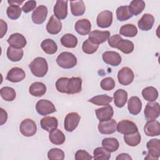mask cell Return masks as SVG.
<instances>
[{"label":"cell","instance_id":"cell-21","mask_svg":"<svg viewBox=\"0 0 160 160\" xmlns=\"http://www.w3.org/2000/svg\"><path fill=\"white\" fill-rule=\"evenodd\" d=\"M97 118L99 121H104L109 120L114 114V110L111 106L107 105L104 107L96 109L95 111Z\"/></svg>","mask_w":160,"mask_h":160},{"label":"cell","instance_id":"cell-9","mask_svg":"<svg viewBox=\"0 0 160 160\" xmlns=\"http://www.w3.org/2000/svg\"><path fill=\"white\" fill-rule=\"evenodd\" d=\"M144 113L145 118L148 121L156 119L160 114L159 104L154 101L148 102L146 105Z\"/></svg>","mask_w":160,"mask_h":160},{"label":"cell","instance_id":"cell-50","mask_svg":"<svg viewBox=\"0 0 160 160\" xmlns=\"http://www.w3.org/2000/svg\"><path fill=\"white\" fill-rule=\"evenodd\" d=\"M0 24H1V36L0 38H2L3 36L7 32L8 30V25L6 22H5L3 19H0Z\"/></svg>","mask_w":160,"mask_h":160},{"label":"cell","instance_id":"cell-2","mask_svg":"<svg viewBox=\"0 0 160 160\" xmlns=\"http://www.w3.org/2000/svg\"><path fill=\"white\" fill-rule=\"evenodd\" d=\"M32 74L38 78L44 77L48 71V64L45 58L37 57L29 65Z\"/></svg>","mask_w":160,"mask_h":160},{"label":"cell","instance_id":"cell-7","mask_svg":"<svg viewBox=\"0 0 160 160\" xmlns=\"http://www.w3.org/2000/svg\"><path fill=\"white\" fill-rule=\"evenodd\" d=\"M81 117L78 112H72L68 113L65 118L64 128L68 132H72L78 127L80 121Z\"/></svg>","mask_w":160,"mask_h":160},{"label":"cell","instance_id":"cell-49","mask_svg":"<svg viewBox=\"0 0 160 160\" xmlns=\"http://www.w3.org/2000/svg\"><path fill=\"white\" fill-rule=\"evenodd\" d=\"M36 6V1H26L22 7V11L25 13H28L34 10Z\"/></svg>","mask_w":160,"mask_h":160},{"label":"cell","instance_id":"cell-38","mask_svg":"<svg viewBox=\"0 0 160 160\" xmlns=\"http://www.w3.org/2000/svg\"><path fill=\"white\" fill-rule=\"evenodd\" d=\"M119 34L126 37L132 38L137 35L138 29L136 26L132 24H126L121 27Z\"/></svg>","mask_w":160,"mask_h":160},{"label":"cell","instance_id":"cell-42","mask_svg":"<svg viewBox=\"0 0 160 160\" xmlns=\"http://www.w3.org/2000/svg\"><path fill=\"white\" fill-rule=\"evenodd\" d=\"M0 94L1 98L6 101H13L16 96L15 90L8 86L3 87L0 90Z\"/></svg>","mask_w":160,"mask_h":160},{"label":"cell","instance_id":"cell-30","mask_svg":"<svg viewBox=\"0 0 160 160\" xmlns=\"http://www.w3.org/2000/svg\"><path fill=\"white\" fill-rule=\"evenodd\" d=\"M49 139L52 144L61 145L64 142L66 138L64 134L60 129H56L49 132Z\"/></svg>","mask_w":160,"mask_h":160},{"label":"cell","instance_id":"cell-11","mask_svg":"<svg viewBox=\"0 0 160 160\" xmlns=\"http://www.w3.org/2000/svg\"><path fill=\"white\" fill-rule=\"evenodd\" d=\"M112 22V12L108 10H104L99 12L97 16L96 23L101 28H109Z\"/></svg>","mask_w":160,"mask_h":160},{"label":"cell","instance_id":"cell-33","mask_svg":"<svg viewBox=\"0 0 160 160\" xmlns=\"http://www.w3.org/2000/svg\"><path fill=\"white\" fill-rule=\"evenodd\" d=\"M102 147L110 152H115L119 146V143L117 139L114 138H106L102 141Z\"/></svg>","mask_w":160,"mask_h":160},{"label":"cell","instance_id":"cell-27","mask_svg":"<svg viewBox=\"0 0 160 160\" xmlns=\"http://www.w3.org/2000/svg\"><path fill=\"white\" fill-rule=\"evenodd\" d=\"M114 102L118 108H122L128 100V92L122 89H119L114 92Z\"/></svg>","mask_w":160,"mask_h":160},{"label":"cell","instance_id":"cell-48","mask_svg":"<svg viewBox=\"0 0 160 160\" xmlns=\"http://www.w3.org/2000/svg\"><path fill=\"white\" fill-rule=\"evenodd\" d=\"M93 158L86 151L80 149L76 151L75 153L76 160H91Z\"/></svg>","mask_w":160,"mask_h":160},{"label":"cell","instance_id":"cell-25","mask_svg":"<svg viewBox=\"0 0 160 160\" xmlns=\"http://www.w3.org/2000/svg\"><path fill=\"white\" fill-rule=\"evenodd\" d=\"M41 127L50 132L54 129H57L58 126V121L56 118L54 116H45L41 119Z\"/></svg>","mask_w":160,"mask_h":160},{"label":"cell","instance_id":"cell-3","mask_svg":"<svg viewBox=\"0 0 160 160\" xmlns=\"http://www.w3.org/2000/svg\"><path fill=\"white\" fill-rule=\"evenodd\" d=\"M58 65L63 69H70L77 64V58L71 52L65 51L60 53L56 58Z\"/></svg>","mask_w":160,"mask_h":160},{"label":"cell","instance_id":"cell-46","mask_svg":"<svg viewBox=\"0 0 160 160\" xmlns=\"http://www.w3.org/2000/svg\"><path fill=\"white\" fill-rule=\"evenodd\" d=\"M69 78L66 77H62L59 78L56 82V88L58 92L67 94V86Z\"/></svg>","mask_w":160,"mask_h":160},{"label":"cell","instance_id":"cell-19","mask_svg":"<svg viewBox=\"0 0 160 160\" xmlns=\"http://www.w3.org/2000/svg\"><path fill=\"white\" fill-rule=\"evenodd\" d=\"M26 77V73L22 68L14 67L8 72L6 79L12 82H18L22 81Z\"/></svg>","mask_w":160,"mask_h":160},{"label":"cell","instance_id":"cell-18","mask_svg":"<svg viewBox=\"0 0 160 160\" xmlns=\"http://www.w3.org/2000/svg\"><path fill=\"white\" fill-rule=\"evenodd\" d=\"M68 1L58 0L56 1L53 11L54 16L59 19H64L68 15Z\"/></svg>","mask_w":160,"mask_h":160},{"label":"cell","instance_id":"cell-17","mask_svg":"<svg viewBox=\"0 0 160 160\" xmlns=\"http://www.w3.org/2000/svg\"><path fill=\"white\" fill-rule=\"evenodd\" d=\"M102 57L105 63L112 66H119L122 61L121 55L115 51H106L102 54Z\"/></svg>","mask_w":160,"mask_h":160},{"label":"cell","instance_id":"cell-52","mask_svg":"<svg viewBox=\"0 0 160 160\" xmlns=\"http://www.w3.org/2000/svg\"><path fill=\"white\" fill-rule=\"evenodd\" d=\"M116 160H132V158L127 153L119 154L116 158Z\"/></svg>","mask_w":160,"mask_h":160},{"label":"cell","instance_id":"cell-39","mask_svg":"<svg viewBox=\"0 0 160 160\" xmlns=\"http://www.w3.org/2000/svg\"><path fill=\"white\" fill-rule=\"evenodd\" d=\"M116 18L119 21H126L132 17L128 6H121L116 9Z\"/></svg>","mask_w":160,"mask_h":160},{"label":"cell","instance_id":"cell-23","mask_svg":"<svg viewBox=\"0 0 160 160\" xmlns=\"http://www.w3.org/2000/svg\"><path fill=\"white\" fill-rule=\"evenodd\" d=\"M62 29V22L54 15L51 16L46 25V30L51 34H58Z\"/></svg>","mask_w":160,"mask_h":160},{"label":"cell","instance_id":"cell-20","mask_svg":"<svg viewBox=\"0 0 160 160\" xmlns=\"http://www.w3.org/2000/svg\"><path fill=\"white\" fill-rule=\"evenodd\" d=\"M82 89V79L79 77L69 78L67 86V94H74L79 93Z\"/></svg>","mask_w":160,"mask_h":160},{"label":"cell","instance_id":"cell-36","mask_svg":"<svg viewBox=\"0 0 160 160\" xmlns=\"http://www.w3.org/2000/svg\"><path fill=\"white\" fill-rule=\"evenodd\" d=\"M78 38L72 34L67 33L61 38V44L68 48H74L78 44Z\"/></svg>","mask_w":160,"mask_h":160},{"label":"cell","instance_id":"cell-47","mask_svg":"<svg viewBox=\"0 0 160 160\" xmlns=\"http://www.w3.org/2000/svg\"><path fill=\"white\" fill-rule=\"evenodd\" d=\"M116 83L113 78L111 77H107L101 80L100 86L101 88L104 91H111L115 87Z\"/></svg>","mask_w":160,"mask_h":160},{"label":"cell","instance_id":"cell-13","mask_svg":"<svg viewBox=\"0 0 160 160\" xmlns=\"http://www.w3.org/2000/svg\"><path fill=\"white\" fill-rule=\"evenodd\" d=\"M48 12V8L46 6L40 5L38 6L31 14L32 22L36 24L43 23L46 19Z\"/></svg>","mask_w":160,"mask_h":160},{"label":"cell","instance_id":"cell-45","mask_svg":"<svg viewBox=\"0 0 160 160\" xmlns=\"http://www.w3.org/2000/svg\"><path fill=\"white\" fill-rule=\"evenodd\" d=\"M48 158L50 160H63L64 159V152L59 148H52L48 152Z\"/></svg>","mask_w":160,"mask_h":160},{"label":"cell","instance_id":"cell-35","mask_svg":"<svg viewBox=\"0 0 160 160\" xmlns=\"http://www.w3.org/2000/svg\"><path fill=\"white\" fill-rule=\"evenodd\" d=\"M142 96L145 100L149 102H153L158 98V91L154 87L148 86L142 89Z\"/></svg>","mask_w":160,"mask_h":160},{"label":"cell","instance_id":"cell-53","mask_svg":"<svg viewBox=\"0 0 160 160\" xmlns=\"http://www.w3.org/2000/svg\"><path fill=\"white\" fill-rule=\"evenodd\" d=\"M24 2V1H8V2L11 5V4H16V5H18L19 6L20 4H21L22 2Z\"/></svg>","mask_w":160,"mask_h":160},{"label":"cell","instance_id":"cell-14","mask_svg":"<svg viewBox=\"0 0 160 160\" xmlns=\"http://www.w3.org/2000/svg\"><path fill=\"white\" fill-rule=\"evenodd\" d=\"M110 37V32L108 31L94 30L89 32L88 39L93 43L99 44L108 40Z\"/></svg>","mask_w":160,"mask_h":160},{"label":"cell","instance_id":"cell-24","mask_svg":"<svg viewBox=\"0 0 160 160\" xmlns=\"http://www.w3.org/2000/svg\"><path fill=\"white\" fill-rule=\"evenodd\" d=\"M154 23V18L151 14L145 13L138 22V28L142 31L150 30Z\"/></svg>","mask_w":160,"mask_h":160},{"label":"cell","instance_id":"cell-32","mask_svg":"<svg viewBox=\"0 0 160 160\" xmlns=\"http://www.w3.org/2000/svg\"><path fill=\"white\" fill-rule=\"evenodd\" d=\"M41 47L43 51L48 54H53L58 50V46L54 41L51 39H46L41 44Z\"/></svg>","mask_w":160,"mask_h":160},{"label":"cell","instance_id":"cell-44","mask_svg":"<svg viewBox=\"0 0 160 160\" xmlns=\"http://www.w3.org/2000/svg\"><path fill=\"white\" fill-rule=\"evenodd\" d=\"M99 48V45L92 42L89 39H86L82 45V51L88 54H91L96 52Z\"/></svg>","mask_w":160,"mask_h":160},{"label":"cell","instance_id":"cell-1","mask_svg":"<svg viewBox=\"0 0 160 160\" xmlns=\"http://www.w3.org/2000/svg\"><path fill=\"white\" fill-rule=\"evenodd\" d=\"M109 45L113 48H117L124 54H130L134 50V44L128 39H123L119 34H114L108 39Z\"/></svg>","mask_w":160,"mask_h":160},{"label":"cell","instance_id":"cell-28","mask_svg":"<svg viewBox=\"0 0 160 160\" xmlns=\"http://www.w3.org/2000/svg\"><path fill=\"white\" fill-rule=\"evenodd\" d=\"M29 92L33 96L41 97L46 93V87L41 82H34L29 86Z\"/></svg>","mask_w":160,"mask_h":160},{"label":"cell","instance_id":"cell-4","mask_svg":"<svg viewBox=\"0 0 160 160\" xmlns=\"http://www.w3.org/2000/svg\"><path fill=\"white\" fill-rule=\"evenodd\" d=\"M148 151L145 159L158 160L160 156V141L158 139H151L146 144Z\"/></svg>","mask_w":160,"mask_h":160},{"label":"cell","instance_id":"cell-31","mask_svg":"<svg viewBox=\"0 0 160 160\" xmlns=\"http://www.w3.org/2000/svg\"><path fill=\"white\" fill-rule=\"evenodd\" d=\"M146 6L145 2L142 0H133L129 5V9L132 15L137 16L141 14Z\"/></svg>","mask_w":160,"mask_h":160},{"label":"cell","instance_id":"cell-5","mask_svg":"<svg viewBox=\"0 0 160 160\" xmlns=\"http://www.w3.org/2000/svg\"><path fill=\"white\" fill-rule=\"evenodd\" d=\"M19 130L21 133L26 137L34 136L37 131L36 122L31 119H25L20 124Z\"/></svg>","mask_w":160,"mask_h":160},{"label":"cell","instance_id":"cell-8","mask_svg":"<svg viewBox=\"0 0 160 160\" xmlns=\"http://www.w3.org/2000/svg\"><path fill=\"white\" fill-rule=\"evenodd\" d=\"M134 74L132 70L128 67H123L118 73V82L123 86H127L132 82Z\"/></svg>","mask_w":160,"mask_h":160},{"label":"cell","instance_id":"cell-6","mask_svg":"<svg viewBox=\"0 0 160 160\" xmlns=\"http://www.w3.org/2000/svg\"><path fill=\"white\" fill-rule=\"evenodd\" d=\"M36 109L38 113L42 116H46L56 111L53 103L47 99L39 100L36 103Z\"/></svg>","mask_w":160,"mask_h":160},{"label":"cell","instance_id":"cell-43","mask_svg":"<svg viewBox=\"0 0 160 160\" xmlns=\"http://www.w3.org/2000/svg\"><path fill=\"white\" fill-rule=\"evenodd\" d=\"M93 158L94 159L108 160L111 158V152L103 147L96 148L93 151Z\"/></svg>","mask_w":160,"mask_h":160},{"label":"cell","instance_id":"cell-37","mask_svg":"<svg viewBox=\"0 0 160 160\" xmlns=\"http://www.w3.org/2000/svg\"><path fill=\"white\" fill-rule=\"evenodd\" d=\"M112 98L107 94H100L92 97L88 101L97 106H107L112 102Z\"/></svg>","mask_w":160,"mask_h":160},{"label":"cell","instance_id":"cell-12","mask_svg":"<svg viewBox=\"0 0 160 160\" xmlns=\"http://www.w3.org/2000/svg\"><path fill=\"white\" fill-rule=\"evenodd\" d=\"M98 130L102 134H111L117 131V122L114 119L108 121H99Z\"/></svg>","mask_w":160,"mask_h":160},{"label":"cell","instance_id":"cell-26","mask_svg":"<svg viewBox=\"0 0 160 160\" xmlns=\"http://www.w3.org/2000/svg\"><path fill=\"white\" fill-rule=\"evenodd\" d=\"M128 109L130 114L132 115L138 114L142 109V102L138 96H132L128 102Z\"/></svg>","mask_w":160,"mask_h":160},{"label":"cell","instance_id":"cell-10","mask_svg":"<svg viewBox=\"0 0 160 160\" xmlns=\"http://www.w3.org/2000/svg\"><path fill=\"white\" fill-rule=\"evenodd\" d=\"M117 131L122 134H132L138 131V128L136 124L128 119H124L117 124Z\"/></svg>","mask_w":160,"mask_h":160},{"label":"cell","instance_id":"cell-34","mask_svg":"<svg viewBox=\"0 0 160 160\" xmlns=\"http://www.w3.org/2000/svg\"><path fill=\"white\" fill-rule=\"evenodd\" d=\"M24 51L22 49L14 48L11 46H9L7 49V57L12 62L19 61L23 56Z\"/></svg>","mask_w":160,"mask_h":160},{"label":"cell","instance_id":"cell-16","mask_svg":"<svg viewBox=\"0 0 160 160\" xmlns=\"http://www.w3.org/2000/svg\"><path fill=\"white\" fill-rule=\"evenodd\" d=\"M144 131L148 136H157L160 134V123L159 121L152 119L148 120L144 126Z\"/></svg>","mask_w":160,"mask_h":160},{"label":"cell","instance_id":"cell-40","mask_svg":"<svg viewBox=\"0 0 160 160\" xmlns=\"http://www.w3.org/2000/svg\"><path fill=\"white\" fill-rule=\"evenodd\" d=\"M141 140V134L138 131L129 134H124V142L130 146L134 147L138 146Z\"/></svg>","mask_w":160,"mask_h":160},{"label":"cell","instance_id":"cell-51","mask_svg":"<svg viewBox=\"0 0 160 160\" xmlns=\"http://www.w3.org/2000/svg\"><path fill=\"white\" fill-rule=\"evenodd\" d=\"M0 112H1V118H0L1 122H0V124L1 125H3L7 121V119H8V113L2 108H0Z\"/></svg>","mask_w":160,"mask_h":160},{"label":"cell","instance_id":"cell-41","mask_svg":"<svg viewBox=\"0 0 160 160\" xmlns=\"http://www.w3.org/2000/svg\"><path fill=\"white\" fill-rule=\"evenodd\" d=\"M22 12V9L20 8L19 6L16 4H11L6 10V14L8 17L12 20H16L18 19Z\"/></svg>","mask_w":160,"mask_h":160},{"label":"cell","instance_id":"cell-15","mask_svg":"<svg viewBox=\"0 0 160 160\" xmlns=\"http://www.w3.org/2000/svg\"><path fill=\"white\" fill-rule=\"evenodd\" d=\"M7 42L10 46L18 49H22L24 48L27 44L25 37L22 34L18 32L13 33L10 35L7 40Z\"/></svg>","mask_w":160,"mask_h":160},{"label":"cell","instance_id":"cell-29","mask_svg":"<svg viewBox=\"0 0 160 160\" xmlns=\"http://www.w3.org/2000/svg\"><path fill=\"white\" fill-rule=\"evenodd\" d=\"M70 6L71 13L74 16H82L85 12L86 7L82 0L70 1Z\"/></svg>","mask_w":160,"mask_h":160},{"label":"cell","instance_id":"cell-22","mask_svg":"<svg viewBox=\"0 0 160 160\" xmlns=\"http://www.w3.org/2000/svg\"><path fill=\"white\" fill-rule=\"evenodd\" d=\"M74 28L79 34L81 36H86L90 32L91 24L88 19H81L76 21Z\"/></svg>","mask_w":160,"mask_h":160}]
</instances>
